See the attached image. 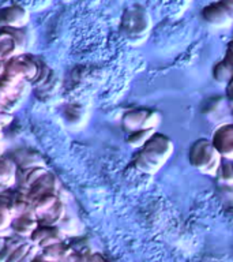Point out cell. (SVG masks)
I'll return each instance as SVG.
<instances>
[{"label": "cell", "instance_id": "6da1fadb", "mask_svg": "<svg viewBox=\"0 0 233 262\" xmlns=\"http://www.w3.org/2000/svg\"><path fill=\"white\" fill-rule=\"evenodd\" d=\"M173 145L171 139L162 134H153L135 157V165L143 172L153 173L171 156Z\"/></svg>", "mask_w": 233, "mask_h": 262}, {"label": "cell", "instance_id": "7a4b0ae2", "mask_svg": "<svg viewBox=\"0 0 233 262\" xmlns=\"http://www.w3.org/2000/svg\"><path fill=\"white\" fill-rule=\"evenodd\" d=\"M220 153L207 139L196 141L190 150V160H191L192 165L202 172L212 173V175H216L220 169Z\"/></svg>", "mask_w": 233, "mask_h": 262}, {"label": "cell", "instance_id": "3957f363", "mask_svg": "<svg viewBox=\"0 0 233 262\" xmlns=\"http://www.w3.org/2000/svg\"><path fill=\"white\" fill-rule=\"evenodd\" d=\"M159 116L153 111H130L124 115L123 118V124L127 130L131 133L135 130H141V128H154L158 124Z\"/></svg>", "mask_w": 233, "mask_h": 262}, {"label": "cell", "instance_id": "277c9868", "mask_svg": "<svg viewBox=\"0 0 233 262\" xmlns=\"http://www.w3.org/2000/svg\"><path fill=\"white\" fill-rule=\"evenodd\" d=\"M212 143L222 157L233 159V124L221 126L214 133Z\"/></svg>", "mask_w": 233, "mask_h": 262}, {"label": "cell", "instance_id": "5b68a950", "mask_svg": "<svg viewBox=\"0 0 233 262\" xmlns=\"http://www.w3.org/2000/svg\"><path fill=\"white\" fill-rule=\"evenodd\" d=\"M30 241L33 245L38 246L40 249L63 242L61 241V232L56 227L44 224H38V227L34 229V232L30 235Z\"/></svg>", "mask_w": 233, "mask_h": 262}, {"label": "cell", "instance_id": "8992f818", "mask_svg": "<svg viewBox=\"0 0 233 262\" xmlns=\"http://www.w3.org/2000/svg\"><path fill=\"white\" fill-rule=\"evenodd\" d=\"M38 219L34 213H25V214H20V216H16L12 219L11 227L12 231L20 236H29L34 232V229L38 227Z\"/></svg>", "mask_w": 233, "mask_h": 262}, {"label": "cell", "instance_id": "52a82bcc", "mask_svg": "<svg viewBox=\"0 0 233 262\" xmlns=\"http://www.w3.org/2000/svg\"><path fill=\"white\" fill-rule=\"evenodd\" d=\"M71 254H73V250L69 249L67 245H64L63 242H59V243L51 245L48 247H44L40 257L45 261L60 262L61 259H64L65 257H68Z\"/></svg>", "mask_w": 233, "mask_h": 262}, {"label": "cell", "instance_id": "ba28073f", "mask_svg": "<svg viewBox=\"0 0 233 262\" xmlns=\"http://www.w3.org/2000/svg\"><path fill=\"white\" fill-rule=\"evenodd\" d=\"M57 201H59V196L56 195V192L55 191L45 192V194H42V195L37 196L36 200L32 202L33 213H34V214L37 216V219H38L41 214H44L45 212H48L49 209L52 208Z\"/></svg>", "mask_w": 233, "mask_h": 262}, {"label": "cell", "instance_id": "9c48e42d", "mask_svg": "<svg viewBox=\"0 0 233 262\" xmlns=\"http://www.w3.org/2000/svg\"><path fill=\"white\" fill-rule=\"evenodd\" d=\"M64 213H65L64 204L59 200L56 204L53 205L52 208L49 209L48 212H45L44 214H41V216L38 217V223L44 225H52V227H56V225L63 220Z\"/></svg>", "mask_w": 233, "mask_h": 262}, {"label": "cell", "instance_id": "30bf717a", "mask_svg": "<svg viewBox=\"0 0 233 262\" xmlns=\"http://www.w3.org/2000/svg\"><path fill=\"white\" fill-rule=\"evenodd\" d=\"M16 180L15 165L8 160L0 159V186L3 188L11 186Z\"/></svg>", "mask_w": 233, "mask_h": 262}, {"label": "cell", "instance_id": "8fae6325", "mask_svg": "<svg viewBox=\"0 0 233 262\" xmlns=\"http://www.w3.org/2000/svg\"><path fill=\"white\" fill-rule=\"evenodd\" d=\"M154 134V128H141V130H135L131 133L128 137V143L131 146L142 147L146 141L150 138L151 135Z\"/></svg>", "mask_w": 233, "mask_h": 262}, {"label": "cell", "instance_id": "7c38bea8", "mask_svg": "<svg viewBox=\"0 0 233 262\" xmlns=\"http://www.w3.org/2000/svg\"><path fill=\"white\" fill-rule=\"evenodd\" d=\"M14 219L11 210H10V201L0 198V231H4L11 225Z\"/></svg>", "mask_w": 233, "mask_h": 262}, {"label": "cell", "instance_id": "4fadbf2b", "mask_svg": "<svg viewBox=\"0 0 233 262\" xmlns=\"http://www.w3.org/2000/svg\"><path fill=\"white\" fill-rule=\"evenodd\" d=\"M46 173L45 169H42L41 167H30L28 168L26 171H25V175H24V184L25 187L29 188L32 186L36 180H38L41 176H44Z\"/></svg>", "mask_w": 233, "mask_h": 262}, {"label": "cell", "instance_id": "5bb4252c", "mask_svg": "<svg viewBox=\"0 0 233 262\" xmlns=\"http://www.w3.org/2000/svg\"><path fill=\"white\" fill-rule=\"evenodd\" d=\"M29 247H30L29 243H20L16 249L12 250V253L10 254V257L7 258L6 262H19L22 259V257L26 254V251L29 250Z\"/></svg>", "mask_w": 233, "mask_h": 262}, {"label": "cell", "instance_id": "9a60e30c", "mask_svg": "<svg viewBox=\"0 0 233 262\" xmlns=\"http://www.w3.org/2000/svg\"><path fill=\"white\" fill-rule=\"evenodd\" d=\"M20 245V242L15 241V239H8V241H6V246H4L3 249H2V251H0V262H6L7 261V258L10 257V254L12 253V250L16 249L18 246Z\"/></svg>", "mask_w": 233, "mask_h": 262}, {"label": "cell", "instance_id": "2e32d148", "mask_svg": "<svg viewBox=\"0 0 233 262\" xmlns=\"http://www.w3.org/2000/svg\"><path fill=\"white\" fill-rule=\"evenodd\" d=\"M4 246H6V239H4V237H0V251H2V249H3Z\"/></svg>", "mask_w": 233, "mask_h": 262}, {"label": "cell", "instance_id": "e0dca14e", "mask_svg": "<svg viewBox=\"0 0 233 262\" xmlns=\"http://www.w3.org/2000/svg\"><path fill=\"white\" fill-rule=\"evenodd\" d=\"M3 73H4V66L3 63H2V59H0V77L3 75Z\"/></svg>", "mask_w": 233, "mask_h": 262}, {"label": "cell", "instance_id": "ac0fdd59", "mask_svg": "<svg viewBox=\"0 0 233 262\" xmlns=\"http://www.w3.org/2000/svg\"><path fill=\"white\" fill-rule=\"evenodd\" d=\"M32 262H49V261H45V259H42L41 257H38V258H34Z\"/></svg>", "mask_w": 233, "mask_h": 262}]
</instances>
